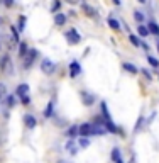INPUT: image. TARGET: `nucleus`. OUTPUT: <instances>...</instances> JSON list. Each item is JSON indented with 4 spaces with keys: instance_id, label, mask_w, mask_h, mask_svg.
I'll use <instances>...</instances> for the list:
<instances>
[{
    "instance_id": "1",
    "label": "nucleus",
    "mask_w": 159,
    "mask_h": 163,
    "mask_svg": "<svg viewBox=\"0 0 159 163\" xmlns=\"http://www.w3.org/2000/svg\"><path fill=\"white\" fill-rule=\"evenodd\" d=\"M102 112H103V122H105V126H107V131H110V133H117V126L113 124V121H112V117H110V114H109V109H107V104L105 102H102Z\"/></svg>"
},
{
    "instance_id": "2",
    "label": "nucleus",
    "mask_w": 159,
    "mask_h": 163,
    "mask_svg": "<svg viewBox=\"0 0 159 163\" xmlns=\"http://www.w3.org/2000/svg\"><path fill=\"white\" fill-rule=\"evenodd\" d=\"M54 68H56V65L51 61V60H47V58H44L43 63H41V70H43L46 75H51V73L54 72Z\"/></svg>"
},
{
    "instance_id": "3",
    "label": "nucleus",
    "mask_w": 159,
    "mask_h": 163,
    "mask_svg": "<svg viewBox=\"0 0 159 163\" xmlns=\"http://www.w3.org/2000/svg\"><path fill=\"white\" fill-rule=\"evenodd\" d=\"M93 134V127H91L90 122H85L81 126H78V136H91Z\"/></svg>"
},
{
    "instance_id": "4",
    "label": "nucleus",
    "mask_w": 159,
    "mask_h": 163,
    "mask_svg": "<svg viewBox=\"0 0 159 163\" xmlns=\"http://www.w3.org/2000/svg\"><path fill=\"white\" fill-rule=\"evenodd\" d=\"M66 39L69 41V44H78L80 41H81V37H80V34L76 33L75 29H69V31H66Z\"/></svg>"
},
{
    "instance_id": "5",
    "label": "nucleus",
    "mask_w": 159,
    "mask_h": 163,
    "mask_svg": "<svg viewBox=\"0 0 159 163\" xmlns=\"http://www.w3.org/2000/svg\"><path fill=\"white\" fill-rule=\"evenodd\" d=\"M91 127H93V134H105L107 133V126H105V122H102L100 119L91 124Z\"/></svg>"
},
{
    "instance_id": "6",
    "label": "nucleus",
    "mask_w": 159,
    "mask_h": 163,
    "mask_svg": "<svg viewBox=\"0 0 159 163\" xmlns=\"http://www.w3.org/2000/svg\"><path fill=\"white\" fill-rule=\"evenodd\" d=\"M25 56H27V58H25V61H24V68H31L32 63H34V60H36V56H37V51L36 49H31Z\"/></svg>"
},
{
    "instance_id": "7",
    "label": "nucleus",
    "mask_w": 159,
    "mask_h": 163,
    "mask_svg": "<svg viewBox=\"0 0 159 163\" xmlns=\"http://www.w3.org/2000/svg\"><path fill=\"white\" fill-rule=\"evenodd\" d=\"M80 72H81V65H80L78 61H73L71 65H69V75H71V78L78 76Z\"/></svg>"
},
{
    "instance_id": "8",
    "label": "nucleus",
    "mask_w": 159,
    "mask_h": 163,
    "mask_svg": "<svg viewBox=\"0 0 159 163\" xmlns=\"http://www.w3.org/2000/svg\"><path fill=\"white\" fill-rule=\"evenodd\" d=\"M81 100H83L85 105H93L95 97L91 94H88V92H83V94H81Z\"/></svg>"
},
{
    "instance_id": "9",
    "label": "nucleus",
    "mask_w": 159,
    "mask_h": 163,
    "mask_svg": "<svg viewBox=\"0 0 159 163\" xmlns=\"http://www.w3.org/2000/svg\"><path fill=\"white\" fill-rule=\"evenodd\" d=\"M24 122H25V126L27 127H31V129H32V127H36V117L34 116H31V114H25V117H24Z\"/></svg>"
},
{
    "instance_id": "10",
    "label": "nucleus",
    "mask_w": 159,
    "mask_h": 163,
    "mask_svg": "<svg viewBox=\"0 0 159 163\" xmlns=\"http://www.w3.org/2000/svg\"><path fill=\"white\" fill-rule=\"evenodd\" d=\"M27 92H29V85L22 83V85H19V87H17V95H20V99L25 97V95H27Z\"/></svg>"
},
{
    "instance_id": "11",
    "label": "nucleus",
    "mask_w": 159,
    "mask_h": 163,
    "mask_svg": "<svg viewBox=\"0 0 159 163\" xmlns=\"http://www.w3.org/2000/svg\"><path fill=\"white\" fill-rule=\"evenodd\" d=\"M81 9H83V12L88 15V17H93L95 15V10H93V7H90L88 4H81Z\"/></svg>"
},
{
    "instance_id": "12",
    "label": "nucleus",
    "mask_w": 159,
    "mask_h": 163,
    "mask_svg": "<svg viewBox=\"0 0 159 163\" xmlns=\"http://www.w3.org/2000/svg\"><path fill=\"white\" fill-rule=\"evenodd\" d=\"M147 29H149V33L159 36V25L156 24V22H149V24H147Z\"/></svg>"
},
{
    "instance_id": "13",
    "label": "nucleus",
    "mask_w": 159,
    "mask_h": 163,
    "mask_svg": "<svg viewBox=\"0 0 159 163\" xmlns=\"http://www.w3.org/2000/svg\"><path fill=\"white\" fill-rule=\"evenodd\" d=\"M124 68H125L129 73H134V75L139 72V70H137V66H135V65H132V63H124Z\"/></svg>"
},
{
    "instance_id": "14",
    "label": "nucleus",
    "mask_w": 159,
    "mask_h": 163,
    "mask_svg": "<svg viewBox=\"0 0 159 163\" xmlns=\"http://www.w3.org/2000/svg\"><path fill=\"white\" fill-rule=\"evenodd\" d=\"M56 25H63L66 22V15L65 14H56V19H54Z\"/></svg>"
},
{
    "instance_id": "15",
    "label": "nucleus",
    "mask_w": 159,
    "mask_h": 163,
    "mask_svg": "<svg viewBox=\"0 0 159 163\" xmlns=\"http://www.w3.org/2000/svg\"><path fill=\"white\" fill-rule=\"evenodd\" d=\"M27 53H29V49H27L25 43H20V46H19V56H22V58H24Z\"/></svg>"
},
{
    "instance_id": "16",
    "label": "nucleus",
    "mask_w": 159,
    "mask_h": 163,
    "mask_svg": "<svg viewBox=\"0 0 159 163\" xmlns=\"http://www.w3.org/2000/svg\"><path fill=\"white\" fill-rule=\"evenodd\" d=\"M137 31H139V34H141L142 37H146V36H147V34H149V29H147V27H146V25H142V24L137 27Z\"/></svg>"
},
{
    "instance_id": "17",
    "label": "nucleus",
    "mask_w": 159,
    "mask_h": 163,
    "mask_svg": "<svg viewBox=\"0 0 159 163\" xmlns=\"http://www.w3.org/2000/svg\"><path fill=\"white\" fill-rule=\"evenodd\" d=\"M76 134H78V126H71V127L68 129V136L73 139V138L76 136Z\"/></svg>"
},
{
    "instance_id": "18",
    "label": "nucleus",
    "mask_w": 159,
    "mask_h": 163,
    "mask_svg": "<svg viewBox=\"0 0 159 163\" xmlns=\"http://www.w3.org/2000/svg\"><path fill=\"white\" fill-rule=\"evenodd\" d=\"M109 25L112 27V29H115V31H119V29H120V24L115 21V19H109Z\"/></svg>"
},
{
    "instance_id": "19",
    "label": "nucleus",
    "mask_w": 159,
    "mask_h": 163,
    "mask_svg": "<svg viewBox=\"0 0 159 163\" xmlns=\"http://www.w3.org/2000/svg\"><path fill=\"white\" fill-rule=\"evenodd\" d=\"M51 114H53V102H49L46 107V111H44V116L46 117H51Z\"/></svg>"
},
{
    "instance_id": "20",
    "label": "nucleus",
    "mask_w": 159,
    "mask_h": 163,
    "mask_svg": "<svg viewBox=\"0 0 159 163\" xmlns=\"http://www.w3.org/2000/svg\"><path fill=\"white\" fill-rule=\"evenodd\" d=\"M129 39H130V43L134 44V46H141V41H139V37H137V36H134V34H130V37H129Z\"/></svg>"
},
{
    "instance_id": "21",
    "label": "nucleus",
    "mask_w": 159,
    "mask_h": 163,
    "mask_svg": "<svg viewBox=\"0 0 159 163\" xmlns=\"http://www.w3.org/2000/svg\"><path fill=\"white\" fill-rule=\"evenodd\" d=\"M10 33H12V36H14V41H15V43H19V31L15 29V25H12V27H10Z\"/></svg>"
},
{
    "instance_id": "22",
    "label": "nucleus",
    "mask_w": 159,
    "mask_h": 163,
    "mask_svg": "<svg viewBox=\"0 0 159 163\" xmlns=\"http://www.w3.org/2000/svg\"><path fill=\"white\" fill-rule=\"evenodd\" d=\"M66 148L69 149V153H71V155H75V153H76V146H75V143H73V141H68Z\"/></svg>"
},
{
    "instance_id": "23",
    "label": "nucleus",
    "mask_w": 159,
    "mask_h": 163,
    "mask_svg": "<svg viewBox=\"0 0 159 163\" xmlns=\"http://www.w3.org/2000/svg\"><path fill=\"white\" fill-rule=\"evenodd\" d=\"M25 29V17H19V31H24Z\"/></svg>"
},
{
    "instance_id": "24",
    "label": "nucleus",
    "mask_w": 159,
    "mask_h": 163,
    "mask_svg": "<svg viewBox=\"0 0 159 163\" xmlns=\"http://www.w3.org/2000/svg\"><path fill=\"white\" fill-rule=\"evenodd\" d=\"M88 145H90V141H88V139H85V138H80L78 146H81V148H87Z\"/></svg>"
},
{
    "instance_id": "25",
    "label": "nucleus",
    "mask_w": 159,
    "mask_h": 163,
    "mask_svg": "<svg viewBox=\"0 0 159 163\" xmlns=\"http://www.w3.org/2000/svg\"><path fill=\"white\" fill-rule=\"evenodd\" d=\"M112 160H115V161H117V160H120V151H119V149H112Z\"/></svg>"
},
{
    "instance_id": "26",
    "label": "nucleus",
    "mask_w": 159,
    "mask_h": 163,
    "mask_svg": "<svg viewBox=\"0 0 159 163\" xmlns=\"http://www.w3.org/2000/svg\"><path fill=\"white\" fill-rule=\"evenodd\" d=\"M134 17H135V21H137V22H142V21H144V15H142V12H134Z\"/></svg>"
},
{
    "instance_id": "27",
    "label": "nucleus",
    "mask_w": 159,
    "mask_h": 163,
    "mask_svg": "<svg viewBox=\"0 0 159 163\" xmlns=\"http://www.w3.org/2000/svg\"><path fill=\"white\" fill-rule=\"evenodd\" d=\"M147 61L151 63L152 66H159V61H157L156 58H152V56H147Z\"/></svg>"
},
{
    "instance_id": "28",
    "label": "nucleus",
    "mask_w": 159,
    "mask_h": 163,
    "mask_svg": "<svg viewBox=\"0 0 159 163\" xmlns=\"http://www.w3.org/2000/svg\"><path fill=\"white\" fill-rule=\"evenodd\" d=\"M7 105H9V107H14V105H15V99H14V95H10V97L7 99Z\"/></svg>"
},
{
    "instance_id": "29",
    "label": "nucleus",
    "mask_w": 159,
    "mask_h": 163,
    "mask_svg": "<svg viewBox=\"0 0 159 163\" xmlns=\"http://www.w3.org/2000/svg\"><path fill=\"white\" fill-rule=\"evenodd\" d=\"M4 95H5V85H2V83H0V99L4 97Z\"/></svg>"
},
{
    "instance_id": "30",
    "label": "nucleus",
    "mask_w": 159,
    "mask_h": 163,
    "mask_svg": "<svg viewBox=\"0 0 159 163\" xmlns=\"http://www.w3.org/2000/svg\"><path fill=\"white\" fill-rule=\"evenodd\" d=\"M58 9H59V2H58V0H56L54 4H53V9H51V10H53V12H56V10H58Z\"/></svg>"
},
{
    "instance_id": "31",
    "label": "nucleus",
    "mask_w": 159,
    "mask_h": 163,
    "mask_svg": "<svg viewBox=\"0 0 159 163\" xmlns=\"http://www.w3.org/2000/svg\"><path fill=\"white\" fill-rule=\"evenodd\" d=\"M66 2H68V4H71V5H75V4H78L80 0H66Z\"/></svg>"
},
{
    "instance_id": "32",
    "label": "nucleus",
    "mask_w": 159,
    "mask_h": 163,
    "mask_svg": "<svg viewBox=\"0 0 159 163\" xmlns=\"http://www.w3.org/2000/svg\"><path fill=\"white\" fill-rule=\"evenodd\" d=\"M142 73H144V75H146V76H147V80H151V73H149V72H147V70H144V72H142Z\"/></svg>"
},
{
    "instance_id": "33",
    "label": "nucleus",
    "mask_w": 159,
    "mask_h": 163,
    "mask_svg": "<svg viewBox=\"0 0 159 163\" xmlns=\"http://www.w3.org/2000/svg\"><path fill=\"white\" fill-rule=\"evenodd\" d=\"M12 4H14V0H5V5H7V7H10Z\"/></svg>"
},
{
    "instance_id": "34",
    "label": "nucleus",
    "mask_w": 159,
    "mask_h": 163,
    "mask_svg": "<svg viewBox=\"0 0 159 163\" xmlns=\"http://www.w3.org/2000/svg\"><path fill=\"white\" fill-rule=\"evenodd\" d=\"M22 102H24V104H29V97H27V95H25V97H22Z\"/></svg>"
},
{
    "instance_id": "35",
    "label": "nucleus",
    "mask_w": 159,
    "mask_h": 163,
    "mask_svg": "<svg viewBox=\"0 0 159 163\" xmlns=\"http://www.w3.org/2000/svg\"><path fill=\"white\" fill-rule=\"evenodd\" d=\"M120 2H122V0H113V4L115 5H120Z\"/></svg>"
},
{
    "instance_id": "36",
    "label": "nucleus",
    "mask_w": 159,
    "mask_h": 163,
    "mask_svg": "<svg viewBox=\"0 0 159 163\" xmlns=\"http://www.w3.org/2000/svg\"><path fill=\"white\" fill-rule=\"evenodd\" d=\"M117 163H124V161H122V158H120V160H117Z\"/></svg>"
},
{
    "instance_id": "37",
    "label": "nucleus",
    "mask_w": 159,
    "mask_h": 163,
    "mask_svg": "<svg viewBox=\"0 0 159 163\" xmlns=\"http://www.w3.org/2000/svg\"><path fill=\"white\" fill-rule=\"evenodd\" d=\"M2 21H4V19H2V17H0V24H2Z\"/></svg>"
},
{
    "instance_id": "38",
    "label": "nucleus",
    "mask_w": 159,
    "mask_h": 163,
    "mask_svg": "<svg viewBox=\"0 0 159 163\" xmlns=\"http://www.w3.org/2000/svg\"><path fill=\"white\" fill-rule=\"evenodd\" d=\"M139 2H146V0H139Z\"/></svg>"
},
{
    "instance_id": "39",
    "label": "nucleus",
    "mask_w": 159,
    "mask_h": 163,
    "mask_svg": "<svg viewBox=\"0 0 159 163\" xmlns=\"http://www.w3.org/2000/svg\"><path fill=\"white\" fill-rule=\"evenodd\" d=\"M157 49H159V43H157Z\"/></svg>"
},
{
    "instance_id": "40",
    "label": "nucleus",
    "mask_w": 159,
    "mask_h": 163,
    "mask_svg": "<svg viewBox=\"0 0 159 163\" xmlns=\"http://www.w3.org/2000/svg\"><path fill=\"white\" fill-rule=\"evenodd\" d=\"M0 2H2V0H0Z\"/></svg>"
}]
</instances>
